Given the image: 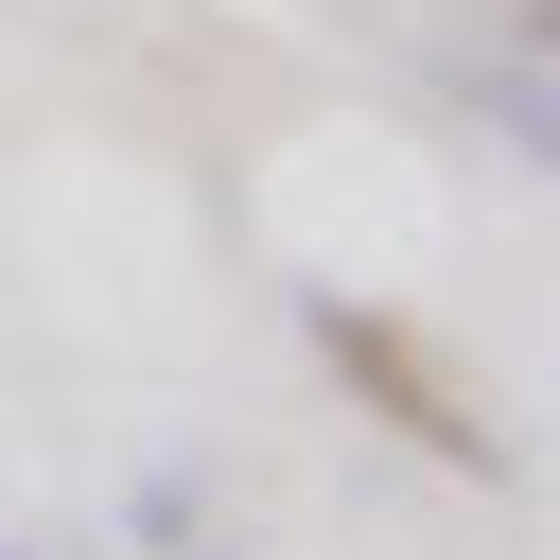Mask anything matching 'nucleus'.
I'll return each instance as SVG.
<instances>
[{"mask_svg":"<svg viewBox=\"0 0 560 560\" xmlns=\"http://www.w3.org/2000/svg\"><path fill=\"white\" fill-rule=\"evenodd\" d=\"M0 560H35V542H0Z\"/></svg>","mask_w":560,"mask_h":560,"instance_id":"nucleus-2","label":"nucleus"},{"mask_svg":"<svg viewBox=\"0 0 560 560\" xmlns=\"http://www.w3.org/2000/svg\"><path fill=\"white\" fill-rule=\"evenodd\" d=\"M315 350H332V385L368 402V420H402L420 455H455V472H490V420L455 402V368L402 332V315H368V298H315Z\"/></svg>","mask_w":560,"mask_h":560,"instance_id":"nucleus-1","label":"nucleus"}]
</instances>
